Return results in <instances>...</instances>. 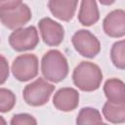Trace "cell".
<instances>
[{"label": "cell", "mask_w": 125, "mask_h": 125, "mask_svg": "<svg viewBox=\"0 0 125 125\" xmlns=\"http://www.w3.org/2000/svg\"><path fill=\"white\" fill-rule=\"evenodd\" d=\"M73 82L82 91L97 90L102 82L103 73L100 67L90 62H82L73 71Z\"/></svg>", "instance_id": "cell-1"}, {"label": "cell", "mask_w": 125, "mask_h": 125, "mask_svg": "<svg viewBox=\"0 0 125 125\" xmlns=\"http://www.w3.org/2000/svg\"><path fill=\"white\" fill-rule=\"evenodd\" d=\"M41 69L44 77L52 82L63 80L68 73L66 59L58 50H50L43 56Z\"/></svg>", "instance_id": "cell-2"}, {"label": "cell", "mask_w": 125, "mask_h": 125, "mask_svg": "<svg viewBox=\"0 0 125 125\" xmlns=\"http://www.w3.org/2000/svg\"><path fill=\"white\" fill-rule=\"evenodd\" d=\"M55 87L42 78H38L31 84H28L23 90V99L27 104L39 106L46 104Z\"/></svg>", "instance_id": "cell-3"}, {"label": "cell", "mask_w": 125, "mask_h": 125, "mask_svg": "<svg viewBox=\"0 0 125 125\" xmlns=\"http://www.w3.org/2000/svg\"><path fill=\"white\" fill-rule=\"evenodd\" d=\"M14 76L20 81H27L38 73V60L35 55L24 54L15 59L12 64Z\"/></svg>", "instance_id": "cell-4"}, {"label": "cell", "mask_w": 125, "mask_h": 125, "mask_svg": "<svg viewBox=\"0 0 125 125\" xmlns=\"http://www.w3.org/2000/svg\"><path fill=\"white\" fill-rule=\"evenodd\" d=\"M72 44L75 50L86 58L96 57L101 50V45L97 37L85 29L78 30L74 33L72 36Z\"/></svg>", "instance_id": "cell-5"}, {"label": "cell", "mask_w": 125, "mask_h": 125, "mask_svg": "<svg viewBox=\"0 0 125 125\" xmlns=\"http://www.w3.org/2000/svg\"><path fill=\"white\" fill-rule=\"evenodd\" d=\"M38 41V33L34 26L16 29L9 37L10 45L14 50L19 52L34 49Z\"/></svg>", "instance_id": "cell-6"}, {"label": "cell", "mask_w": 125, "mask_h": 125, "mask_svg": "<svg viewBox=\"0 0 125 125\" xmlns=\"http://www.w3.org/2000/svg\"><path fill=\"white\" fill-rule=\"evenodd\" d=\"M30 19L31 12L25 4L21 3L15 8L0 11V21L10 29H16L24 25Z\"/></svg>", "instance_id": "cell-7"}, {"label": "cell", "mask_w": 125, "mask_h": 125, "mask_svg": "<svg viewBox=\"0 0 125 125\" xmlns=\"http://www.w3.org/2000/svg\"><path fill=\"white\" fill-rule=\"evenodd\" d=\"M39 28L44 42L50 46H58L63 40V27L50 18L42 19L39 21Z\"/></svg>", "instance_id": "cell-8"}, {"label": "cell", "mask_w": 125, "mask_h": 125, "mask_svg": "<svg viewBox=\"0 0 125 125\" xmlns=\"http://www.w3.org/2000/svg\"><path fill=\"white\" fill-rule=\"evenodd\" d=\"M104 30L110 37H122L125 34V13L115 10L104 20Z\"/></svg>", "instance_id": "cell-9"}, {"label": "cell", "mask_w": 125, "mask_h": 125, "mask_svg": "<svg viewBox=\"0 0 125 125\" xmlns=\"http://www.w3.org/2000/svg\"><path fill=\"white\" fill-rule=\"evenodd\" d=\"M53 103L60 110L71 111L78 105L79 94L72 88H62L55 94Z\"/></svg>", "instance_id": "cell-10"}, {"label": "cell", "mask_w": 125, "mask_h": 125, "mask_svg": "<svg viewBox=\"0 0 125 125\" xmlns=\"http://www.w3.org/2000/svg\"><path fill=\"white\" fill-rule=\"evenodd\" d=\"M77 2L78 0H49L48 6L56 18L68 21L74 16Z\"/></svg>", "instance_id": "cell-11"}, {"label": "cell", "mask_w": 125, "mask_h": 125, "mask_svg": "<svg viewBox=\"0 0 125 125\" xmlns=\"http://www.w3.org/2000/svg\"><path fill=\"white\" fill-rule=\"evenodd\" d=\"M99 17L100 15L96 0H82L78 14L79 21L83 25L90 26L98 21Z\"/></svg>", "instance_id": "cell-12"}, {"label": "cell", "mask_w": 125, "mask_h": 125, "mask_svg": "<svg viewBox=\"0 0 125 125\" xmlns=\"http://www.w3.org/2000/svg\"><path fill=\"white\" fill-rule=\"evenodd\" d=\"M104 94L110 103L114 104H125V92L124 83L116 78L109 79L104 86Z\"/></svg>", "instance_id": "cell-13"}, {"label": "cell", "mask_w": 125, "mask_h": 125, "mask_svg": "<svg viewBox=\"0 0 125 125\" xmlns=\"http://www.w3.org/2000/svg\"><path fill=\"white\" fill-rule=\"evenodd\" d=\"M104 116L112 123H122L125 121V104H114L106 102L103 108Z\"/></svg>", "instance_id": "cell-14"}, {"label": "cell", "mask_w": 125, "mask_h": 125, "mask_svg": "<svg viewBox=\"0 0 125 125\" xmlns=\"http://www.w3.org/2000/svg\"><path fill=\"white\" fill-rule=\"evenodd\" d=\"M76 123L79 125L83 124H101L103 123L100 112L92 107H84L80 110Z\"/></svg>", "instance_id": "cell-15"}, {"label": "cell", "mask_w": 125, "mask_h": 125, "mask_svg": "<svg viewBox=\"0 0 125 125\" xmlns=\"http://www.w3.org/2000/svg\"><path fill=\"white\" fill-rule=\"evenodd\" d=\"M111 60L114 65L120 69H124L125 66V56H124V40L118 41L113 44L111 48Z\"/></svg>", "instance_id": "cell-16"}, {"label": "cell", "mask_w": 125, "mask_h": 125, "mask_svg": "<svg viewBox=\"0 0 125 125\" xmlns=\"http://www.w3.org/2000/svg\"><path fill=\"white\" fill-rule=\"evenodd\" d=\"M16 104V97L14 93L8 89L0 88V111H10Z\"/></svg>", "instance_id": "cell-17"}, {"label": "cell", "mask_w": 125, "mask_h": 125, "mask_svg": "<svg viewBox=\"0 0 125 125\" xmlns=\"http://www.w3.org/2000/svg\"><path fill=\"white\" fill-rule=\"evenodd\" d=\"M37 122L34 119L33 116L26 114V113H21L16 114L13 116L11 120L12 125H18V124H26V125H35Z\"/></svg>", "instance_id": "cell-18"}, {"label": "cell", "mask_w": 125, "mask_h": 125, "mask_svg": "<svg viewBox=\"0 0 125 125\" xmlns=\"http://www.w3.org/2000/svg\"><path fill=\"white\" fill-rule=\"evenodd\" d=\"M9 76V64L7 60L0 55V84H3Z\"/></svg>", "instance_id": "cell-19"}, {"label": "cell", "mask_w": 125, "mask_h": 125, "mask_svg": "<svg viewBox=\"0 0 125 125\" xmlns=\"http://www.w3.org/2000/svg\"><path fill=\"white\" fill-rule=\"evenodd\" d=\"M21 3V0H0V11L12 9L19 6Z\"/></svg>", "instance_id": "cell-20"}, {"label": "cell", "mask_w": 125, "mask_h": 125, "mask_svg": "<svg viewBox=\"0 0 125 125\" xmlns=\"http://www.w3.org/2000/svg\"><path fill=\"white\" fill-rule=\"evenodd\" d=\"M115 0H100V2L103 5H111Z\"/></svg>", "instance_id": "cell-21"}, {"label": "cell", "mask_w": 125, "mask_h": 125, "mask_svg": "<svg viewBox=\"0 0 125 125\" xmlns=\"http://www.w3.org/2000/svg\"><path fill=\"white\" fill-rule=\"evenodd\" d=\"M5 124H6L5 119H4L3 117H1V116H0V125H5Z\"/></svg>", "instance_id": "cell-22"}]
</instances>
